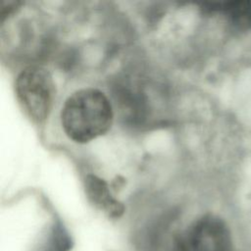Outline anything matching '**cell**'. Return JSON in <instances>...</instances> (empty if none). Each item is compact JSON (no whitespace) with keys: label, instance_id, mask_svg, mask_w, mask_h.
Here are the masks:
<instances>
[{"label":"cell","instance_id":"cell-2","mask_svg":"<svg viewBox=\"0 0 251 251\" xmlns=\"http://www.w3.org/2000/svg\"><path fill=\"white\" fill-rule=\"evenodd\" d=\"M164 251H233L230 230L217 215L205 214L173 230Z\"/></svg>","mask_w":251,"mask_h":251},{"label":"cell","instance_id":"cell-1","mask_svg":"<svg viewBox=\"0 0 251 251\" xmlns=\"http://www.w3.org/2000/svg\"><path fill=\"white\" fill-rule=\"evenodd\" d=\"M113 107L104 92L83 87L73 92L61 110V124L65 134L76 143H87L112 126Z\"/></svg>","mask_w":251,"mask_h":251},{"label":"cell","instance_id":"cell-5","mask_svg":"<svg viewBox=\"0 0 251 251\" xmlns=\"http://www.w3.org/2000/svg\"><path fill=\"white\" fill-rule=\"evenodd\" d=\"M73 247L74 241L69 231L60 222H55L32 251H72Z\"/></svg>","mask_w":251,"mask_h":251},{"label":"cell","instance_id":"cell-6","mask_svg":"<svg viewBox=\"0 0 251 251\" xmlns=\"http://www.w3.org/2000/svg\"><path fill=\"white\" fill-rule=\"evenodd\" d=\"M208 9L226 15L233 25L239 27H251V1L213 3L208 5Z\"/></svg>","mask_w":251,"mask_h":251},{"label":"cell","instance_id":"cell-3","mask_svg":"<svg viewBox=\"0 0 251 251\" xmlns=\"http://www.w3.org/2000/svg\"><path fill=\"white\" fill-rule=\"evenodd\" d=\"M15 92L20 107L35 124H42L49 117L56 87L50 72L41 66H28L16 77Z\"/></svg>","mask_w":251,"mask_h":251},{"label":"cell","instance_id":"cell-4","mask_svg":"<svg viewBox=\"0 0 251 251\" xmlns=\"http://www.w3.org/2000/svg\"><path fill=\"white\" fill-rule=\"evenodd\" d=\"M85 194L89 202L111 218H120L125 213V206L116 199L108 183L101 177L89 174L84 178Z\"/></svg>","mask_w":251,"mask_h":251}]
</instances>
